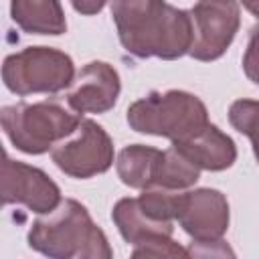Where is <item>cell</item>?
<instances>
[{
    "instance_id": "1",
    "label": "cell",
    "mask_w": 259,
    "mask_h": 259,
    "mask_svg": "<svg viewBox=\"0 0 259 259\" xmlns=\"http://www.w3.org/2000/svg\"><path fill=\"white\" fill-rule=\"evenodd\" d=\"M109 10L125 53L164 61L188 55L192 42L188 10L156 0H115Z\"/></svg>"
},
{
    "instance_id": "2",
    "label": "cell",
    "mask_w": 259,
    "mask_h": 259,
    "mask_svg": "<svg viewBox=\"0 0 259 259\" xmlns=\"http://www.w3.org/2000/svg\"><path fill=\"white\" fill-rule=\"evenodd\" d=\"M81 119L83 117L59 97H47L34 103L20 101L4 105L0 111V123L10 144L30 156L53 150L79 127Z\"/></svg>"
},
{
    "instance_id": "3",
    "label": "cell",
    "mask_w": 259,
    "mask_h": 259,
    "mask_svg": "<svg viewBox=\"0 0 259 259\" xmlns=\"http://www.w3.org/2000/svg\"><path fill=\"white\" fill-rule=\"evenodd\" d=\"M125 119L134 132L168 138L174 144L206 127L208 111L194 93L168 89L136 99L125 111Z\"/></svg>"
},
{
    "instance_id": "4",
    "label": "cell",
    "mask_w": 259,
    "mask_h": 259,
    "mask_svg": "<svg viewBox=\"0 0 259 259\" xmlns=\"http://www.w3.org/2000/svg\"><path fill=\"white\" fill-rule=\"evenodd\" d=\"M2 81L14 95L32 93H59L73 85L75 63L55 47H24L12 53L2 63Z\"/></svg>"
},
{
    "instance_id": "5",
    "label": "cell",
    "mask_w": 259,
    "mask_h": 259,
    "mask_svg": "<svg viewBox=\"0 0 259 259\" xmlns=\"http://www.w3.org/2000/svg\"><path fill=\"white\" fill-rule=\"evenodd\" d=\"M95 227L89 210L75 198H65L49 214H40L28 231V247L49 259H73Z\"/></svg>"
},
{
    "instance_id": "6",
    "label": "cell",
    "mask_w": 259,
    "mask_h": 259,
    "mask_svg": "<svg viewBox=\"0 0 259 259\" xmlns=\"http://www.w3.org/2000/svg\"><path fill=\"white\" fill-rule=\"evenodd\" d=\"M51 158L61 172L71 178H93L113 164V142L93 119H81L79 127L51 150Z\"/></svg>"
},
{
    "instance_id": "7",
    "label": "cell",
    "mask_w": 259,
    "mask_h": 259,
    "mask_svg": "<svg viewBox=\"0 0 259 259\" xmlns=\"http://www.w3.org/2000/svg\"><path fill=\"white\" fill-rule=\"evenodd\" d=\"M192 42L188 55L208 63L221 59L241 26V4L227 2H196L190 10Z\"/></svg>"
},
{
    "instance_id": "8",
    "label": "cell",
    "mask_w": 259,
    "mask_h": 259,
    "mask_svg": "<svg viewBox=\"0 0 259 259\" xmlns=\"http://www.w3.org/2000/svg\"><path fill=\"white\" fill-rule=\"evenodd\" d=\"M2 202L24 204L36 214H49L61 204V188L40 168L12 160L8 154L2 162Z\"/></svg>"
},
{
    "instance_id": "9",
    "label": "cell",
    "mask_w": 259,
    "mask_h": 259,
    "mask_svg": "<svg viewBox=\"0 0 259 259\" xmlns=\"http://www.w3.org/2000/svg\"><path fill=\"white\" fill-rule=\"evenodd\" d=\"M176 221L192 241L221 239L231 221L229 200L217 188L180 190L176 202Z\"/></svg>"
},
{
    "instance_id": "10",
    "label": "cell",
    "mask_w": 259,
    "mask_h": 259,
    "mask_svg": "<svg viewBox=\"0 0 259 259\" xmlns=\"http://www.w3.org/2000/svg\"><path fill=\"white\" fill-rule=\"evenodd\" d=\"M119 91L121 81L115 67L105 61H91L83 65L81 71L75 75V81L65 95V101L79 115L105 113L117 103Z\"/></svg>"
},
{
    "instance_id": "11",
    "label": "cell",
    "mask_w": 259,
    "mask_h": 259,
    "mask_svg": "<svg viewBox=\"0 0 259 259\" xmlns=\"http://www.w3.org/2000/svg\"><path fill=\"white\" fill-rule=\"evenodd\" d=\"M180 150L190 162H194L200 170L221 172L235 164L237 160V146L231 136L219 130L214 123H208L198 134L172 144Z\"/></svg>"
},
{
    "instance_id": "12",
    "label": "cell",
    "mask_w": 259,
    "mask_h": 259,
    "mask_svg": "<svg viewBox=\"0 0 259 259\" xmlns=\"http://www.w3.org/2000/svg\"><path fill=\"white\" fill-rule=\"evenodd\" d=\"M111 221L117 227L119 235L123 237L125 243L130 245H144L152 241H162V239H172L174 225L172 223H162L150 217L138 198H119L113 204L111 210Z\"/></svg>"
},
{
    "instance_id": "13",
    "label": "cell",
    "mask_w": 259,
    "mask_h": 259,
    "mask_svg": "<svg viewBox=\"0 0 259 259\" xmlns=\"http://www.w3.org/2000/svg\"><path fill=\"white\" fill-rule=\"evenodd\" d=\"M10 16L28 34L59 36L67 32L65 12L57 0H12Z\"/></svg>"
},
{
    "instance_id": "14",
    "label": "cell",
    "mask_w": 259,
    "mask_h": 259,
    "mask_svg": "<svg viewBox=\"0 0 259 259\" xmlns=\"http://www.w3.org/2000/svg\"><path fill=\"white\" fill-rule=\"evenodd\" d=\"M160 158H162V150L154 146H144V144L125 146L115 160L117 176L130 188L136 190L154 188Z\"/></svg>"
},
{
    "instance_id": "15",
    "label": "cell",
    "mask_w": 259,
    "mask_h": 259,
    "mask_svg": "<svg viewBox=\"0 0 259 259\" xmlns=\"http://www.w3.org/2000/svg\"><path fill=\"white\" fill-rule=\"evenodd\" d=\"M198 178H200V168L194 162H190L180 150H176L174 146H170L168 150H162L154 188L186 190L194 186Z\"/></svg>"
},
{
    "instance_id": "16",
    "label": "cell",
    "mask_w": 259,
    "mask_h": 259,
    "mask_svg": "<svg viewBox=\"0 0 259 259\" xmlns=\"http://www.w3.org/2000/svg\"><path fill=\"white\" fill-rule=\"evenodd\" d=\"M231 125L251 140L255 160L259 164V101L257 99H237L229 107Z\"/></svg>"
},
{
    "instance_id": "17",
    "label": "cell",
    "mask_w": 259,
    "mask_h": 259,
    "mask_svg": "<svg viewBox=\"0 0 259 259\" xmlns=\"http://www.w3.org/2000/svg\"><path fill=\"white\" fill-rule=\"evenodd\" d=\"M130 259H186V249L172 239H162L138 245Z\"/></svg>"
},
{
    "instance_id": "18",
    "label": "cell",
    "mask_w": 259,
    "mask_h": 259,
    "mask_svg": "<svg viewBox=\"0 0 259 259\" xmlns=\"http://www.w3.org/2000/svg\"><path fill=\"white\" fill-rule=\"evenodd\" d=\"M186 259H237L233 247L223 239L192 241L186 247Z\"/></svg>"
},
{
    "instance_id": "19",
    "label": "cell",
    "mask_w": 259,
    "mask_h": 259,
    "mask_svg": "<svg viewBox=\"0 0 259 259\" xmlns=\"http://www.w3.org/2000/svg\"><path fill=\"white\" fill-rule=\"evenodd\" d=\"M73 259H113V251L111 245L105 237V233L101 231V227H93L85 245L79 249V253Z\"/></svg>"
},
{
    "instance_id": "20",
    "label": "cell",
    "mask_w": 259,
    "mask_h": 259,
    "mask_svg": "<svg viewBox=\"0 0 259 259\" xmlns=\"http://www.w3.org/2000/svg\"><path fill=\"white\" fill-rule=\"evenodd\" d=\"M243 71L249 81L259 85V24H255L249 30L247 49L243 55Z\"/></svg>"
},
{
    "instance_id": "21",
    "label": "cell",
    "mask_w": 259,
    "mask_h": 259,
    "mask_svg": "<svg viewBox=\"0 0 259 259\" xmlns=\"http://www.w3.org/2000/svg\"><path fill=\"white\" fill-rule=\"evenodd\" d=\"M105 6V2H73V8L81 14H95Z\"/></svg>"
},
{
    "instance_id": "22",
    "label": "cell",
    "mask_w": 259,
    "mask_h": 259,
    "mask_svg": "<svg viewBox=\"0 0 259 259\" xmlns=\"http://www.w3.org/2000/svg\"><path fill=\"white\" fill-rule=\"evenodd\" d=\"M245 8H247L249 12H253V14L259 18V4H245Z\"/></svg>"
}]
</instances>
